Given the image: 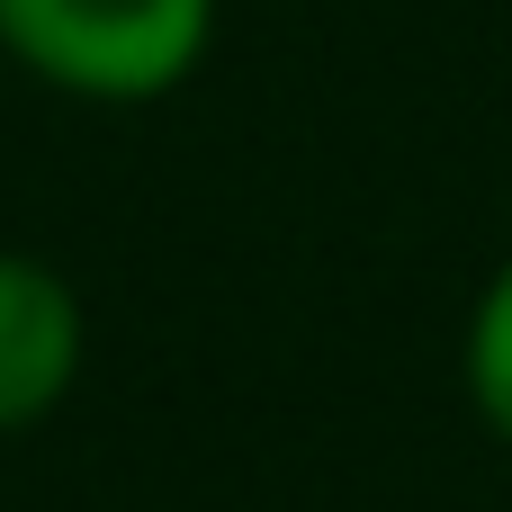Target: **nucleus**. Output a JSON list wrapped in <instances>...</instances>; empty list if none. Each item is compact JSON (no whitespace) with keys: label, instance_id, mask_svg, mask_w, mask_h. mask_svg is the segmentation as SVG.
<instances>
[{"label":"nucleus","instance_id":"f257e3e1","mask_svg":"<svg viewBox=\"0 0 512 512\" xmlns=\"http://www.w3.org/2000/svg\"><path fill=\"white\" fill-rule=\"evenodd\" d=\"M225 36V0H0V63L72 108H162Z\"/></svg>","mask_w":512,"mask_h":512},{"label":"nucleus","instance_id":"f03ea898","mask_svg":"<svg viewBox=\"0 0 512 512\" xmlns=\"http://www.w3.org/2000/svg\"><path fill=\"white\" fill-rule=\"evenodd\" d=\"M90 369V306L72 270L27 243H0V441L54 423Z\"/></svg>","mask_w":512,"mask_h":512},{"label":"nucleus","instance_id":"7ed1b4c3","mask_svg":"<svg viewBox=\"0 0 512 512\" xmlns=\"http://www.w3.org/2000/svg\"><path fill=\"white\" fill-rule=\"evenodd\" d=\"M459 387H468V414L486 423V441L512 450V252L477 279V297H468V324H459Z\"/></svg>","mask_w":512,"mask_h":512}]
</instances>
